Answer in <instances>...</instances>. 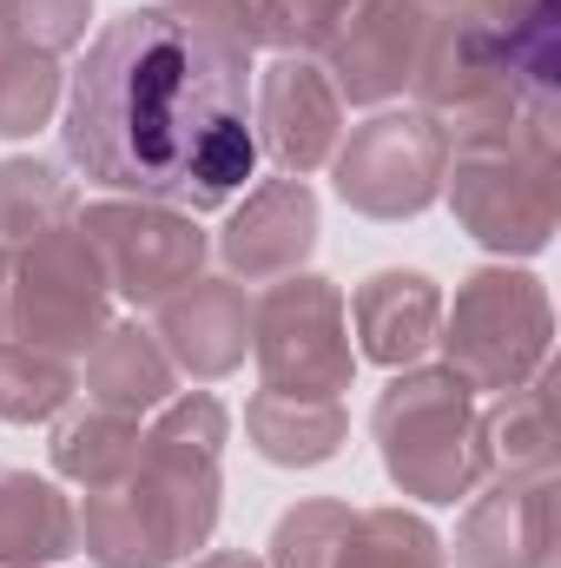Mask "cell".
Wrapping results in <instances>:
<instances>
[{
  "mask_svg": "<svg viewBox=\"0 0 561 568\" xmlns=\"http://www.w3.org/2000/svg\"><path fill=\"white\" fill-rule=\"evenodd\" d=\"M67 159L120 192L178 212H225L252 172V53L133 7L93 33L67 80Z\"/></svg>",
  "mask_w": 561,
  "mask_h": 568,
  "instance_id": "6da1fadb",
  "label": "cell"
},
{
  "mask_svg": "<svg viewBox=\"0 0 561 568\" xmlns=\"http://www.w3.org/2000/svg\"><path fill=\"white\" fill-rule=\"evenodd\" d=\"M232 417L212 390L165 397L145 429L140 469L120 489H93L80 509V542L100 568L192 562L218 529V456Z\"/></svg>",
  "mask_w": 561,
  "mask_h": 568,
  "instance_id": "7a4b0ae2",
  "label": "cell"
},
{
  "mask_svg": "<svg viewBox=\"0 0 561 568\" xmlns=\"http://www.w3.org/2000/svg\"><path fill=\"white\" fill-rule=\"evenodd\" d=\"M442 199L462 232L502 258L549 252L561 225V159L555 133H509V140L449 145Z\"/></svg>",
  "mask_w": 561,
  "mask_h": 568,
  "instance_id": "3957f363",
  "label": "cell"
},
{
  "mask_svg": "<svg viewBox=\"0 0 561 568\" xmlns=\"http://www.w3.org/2000/svg\"><path fill=\"white\" fill-rule=\"evenodd\" d=\"M100 331H106V272L80 219L33 239H0V344L73 357Z\"/></svg>",
  "mask_w": 561,
  "mask_h": 568,
  "instance_id": "277c9868",
  "label": "cell"
},
{
  "mask_svg": "<svg viewBox=\"0 0 561 568\" xmlns=\"http://www.w3.org/2000/svg\"><path fill=\"white\" fill-rule=\"evenodd\" d=\"M377 449H384V469L404 496L422 503H462L476 483H482V463H476V390L436 364V371H397L377 397Z\"/></svg>",
  "mask_w": 561,
  "mask_h": 568,
  "instance_id": "5b68a950",
  "label": "cell"
},
{
  "mask_svg": "<svg viewBox=\"0 0 561 568\" xmlns=\"http://www.w3.org/2000/svg\"><path fill=\"white\" fill-rule=\"evenodd\" d=\"M549 337H555V311L536 272L516 265H482L456 284L449 317L436 324V344L449 357V371L469 390H516L549 364Z\"/></svg>",
  "mask_w": 561,
  "mask_h": 568,
  "instance_id": "8992f818",
  "label": "cell"
},
{
  "mask_svg": "<svg viewBox=\"0 0 561 568\" xmlns=\"http://www.w3.org/2000/svg\"><path fill=\"white\" fill-rule=\"evenodd\" d=\"M252 357L265 371V390L290 397H344L357 377L350 351V311L330 278L290 272L252 304Z\"/></svg>",
  "mask_w": 561,
  "mask_h": 568,
  "instance_id": "52a82bcc",
  "label": "cell"
},
{
  "mask_svg": "<svg viewBox=\"0 0 561 568\" xmlns=\"http://www.w3.org/2000/svg\"><path fill=\"white\" fill-rule=\"evenodd\" d=\"M442 165H449V140L422 106L377 113V120L350 126V140H337V152H330L337 199L384 225L417 219L442 199Z\"/></svg>",
  "mask_w": 561,
  "mask_h": 568,
  "instance_id": "ba28073f",
  "label": "cell"
},
{
  "mask_svg": "<svg viewBox=\"0 0 561 568\" xmlns=\"http://www.w3.org/2000/svg\"><path fill=\"white\" fill-rule=\"evenodd\" d=\"M80 232L100 252L106 291H120L126 304H165L178 284L205 278V252L212 239L192 225V212L178 205H152V199H100L80 205Z\"/></svg>",
  "mask_w": 561,
  "mask_h": 568,
  "instance_id": "9c48e42d",
  "label": "cell"
},
{
  "mask_svg": "<svg viewBox=\"0 0 561 568\" xmlns=\"http://www.w3.org/2000/svg\"><path fill=\"white\" fill-rule=\"evenodd\" d=\"M429 20L436 13L422 0H357L337 20V33L324 40V73H330L337 100L344 106H390L397 93H410Z\"/></svg>",
  "mask_w": 561,
  "mask_h": 568,
  "instance_id": "30bf717a",
  "label": "cell"
},
{
  "mask_svg": "<svg viewBox=\"0 0 561 568\" xmlns=\"http://www.w3.org/2000/svg\"><path fill=\"white\" fill-rule=\"evenodd\" d=\"M252 133H258V152L278 159L284 179H310L317 165H330V152L344 140V100L324 60L278 53L265 67V80L252 87Z\"/></svg>",
  "mask_w": 561,
  "mask_h": 568,
  "instance_id": "8fae6325",
  "label": "cell"
},
{
  "mask_svg": "<svg viewBox=\"0 0 561 568\" xmlns=\"http://www.w3.org/2000/svg\"><path fill=\"white\" fill-rule=\"evenodd\" d=\"M456 568H555V476H502L456 523Z\"/></svg>",
  "mask_w": 561,
  "mask_h": 568,
  "instance_id": "7c38bea8",
  "label": "cell"
},
{
  "mask_svg": "<svg viewBox=\"0 0 561 568\" xmlns=\"http://www.w3.org/2000/svg\"><path fill=\"white\" fill-rule=\"evenodd\" d=\"M152 311H159V331H152L159 351L192 384L232 377L252 351V297H245L238 278H192Z\"/></svg>",
  "mask_w": 561,
  "mask_h": 568,
  "instance_id": "4fadbf2b",
  "label": "cell"
},
{
  "mask_svg": "<svg viewBox=\"0 0 561 568\" xmlns=\"http://www.w3.org/2000/svg\"><path fill=\"white\" fill-rule=\"evenodd\" d=\"M317 252V192L304 179H265L218 232V258L238 284H278Z\"/></svg>",
  "mask_w": 561,
  "mask_h": 568,
  "instance_id": "5bb4252c",
  "label": "cell"
},
{
  "mask_svg": "<svg viewBox=\"0 0 561 568\" xmlns=\"http://www.w3.org/2000/svg\"><path fill=\"white\" fill-rule=\"evenodd\" d=\"M555 443H561V417H555V371L542 364L529 384L496 390L489 410H476V463L489 483L502 476H555Z\"/></svg>",
  "mask_w": 561,
  "mask_h": 568,
  "instance_id": "9a60e30c",
  "label": "cell"
},
{
  "mask_svg": "<svg viewBox=\"0 0 561 568\" xmlns=\"http://www.w3.org/2000/svg\"><path fill=\"white\" fill-rule=\"evenodd\" d=\"M350 324H357V351L384 371H410L422 351L436 344L442 324V291L422 272H377L357 284V297H344Z\"/></svg>",
  "mask_w": 561,
  "mask_h": 568,
  "instance_id": "2e32d148",
  "label": "cell"
},
{
  "mask_svg": "<svg viewBox=\"0 0 561 568\" xmlns=\"http://www.w3.org/2000/svg\"><path fill=\"white\" fill-rule=\"evenodd\" d=\"M80 390H86V404H100V410L145 417V410H159V404L178 390V371H172V357L159 351V337H152L145 324H106V331L86 344Z\"/></svg>",
  "mask_w": 561,
  "mask_h": 568,
  "instance_id": "e0dca14e",
  "label": "cell"
},
{
  "mask_svg": "<svg viewBox=\"0 0 561 568\" xmlns=\"http://www.w3.org/2000/svg\"><path fill=\"white\" fill-rule=\"evenodd\" d=\"M80 549V509L33 469H0V568H53Z\"/></svg>",
  "mask_w": 561,
  "mask_h": 568,
  "instance_id": "ac0fdd59",
  "label": "cell"
},
{
  "mask_svg": "<svg viewBox=\"0 0 561 568\" xmlns=\"http://www.w3.org/2000/svg\"><path fill=\"white\" fill-rule=\"evenodd\" d=\"M245 436L265 463L278 469H317L344 449L350 417L337 397H290V390H258L245 404Z\"/></svg>",
  "mask_w": 561,
  "mask_h": 568,
  "instance_id": "d6986e66",
  "label": "cell"
},
{
  "mask_svg": "<svg viewBox=\"0 0 561 568\" xmlns=\"http://www.w3.org/2000/svg\"><path fill=\"white\" fill-rule=\"evenodd\" d=\"M140 449H145L140 417L100 410V404H86V410L67 404V410L53 417V443H47L53 469H60L67 483H80L86 496H93V489H120V483L140 469Z\"/></svg>",
  "mask_w": 561,
  "mask_h": 568,
  "instance_id": "ffe728a7",
  "label": "cell"
},
{
  "mask_svg": "<svg viewBox=\"0 0 561 568\" xmlns=\"http://www.w3.org/2000/svg\"><path fill=\"white\" fill-rule=\"evenodd\" d=\"M80 219V192L53 159H0V239H33Z\"/></svg>",
  "mask_w": 561,
  "mask_h": 568,
  "instance_id": "44dd1931",
  "label": "cell"
},
{
  "mask_svg": "<svg viewBox=\"0 0 561 568\" xmlns=\"http://www.w3.org/2000/svg\"><path fill=\"white\" fill-rule=\"evenodd\" d=\"M73 390H80V377L67 357L0 344V424H53L73 404Z\"/></svg>",
  "mask_w": 561,
  "mask_h": 568,
  "instance_id": "7402d4cb",
  "label": "cell"
},
{
  "mask_svg": "<svg viewBox=\"0 0 561 568\" xmlns=\"http://www.w3.org/2000/svg\"><path fill=\"white\" fill-rule=\"evenodd\" d=\"M337 568H449L436 529L410 509H357Z\"/></svg>",
  "mask_w": 561,
  "mask_h": 568,
  "instance_id": "603a6c76",
  "label": "cell"
},
{
  "mask_svg": "<svg viewBox=\"0 0 561 568\" xmlns=\"http://www.w3.org/2000/svg\"><path fill=\"white\" fill-rule=\"evenodd\" d=\"M67 93V73L53 53H33V47H0V140H27L53 120Z\"/></svg>",
  "mask_w": 561,
  "mask_h": 568,
  "instance_id": "cb8c5ba5",
  "label": "cell"
},
{
  "mask_svg": "<svg viewBox=\"0 0 561 568\" xmlns=\"http://www.w3.org/2000/svg\"><path fill=\"white\" fill-rule=\"evenodd\" d=\"M350 523H357V509L330 503V496H310V503L284 509L278 529H272V562L265 568H337L344 542H350Z\"/></svg>",
  "mask_w": 561,
  "mask_h": 568,
  "instance_id": "d4e9b609",
  "label": "cell"
},
{
  "mask_svg": "<svg viewBox=\"0 0 561 568\" xmlns=\"http://www.w3.org/2000/svg\"><path fill=\"white\" fill-rule=\"evenodd\" d=\"M93 0H0V33L7 47H33V53H67L86 40Z\"/></svg>",
  "mask_w": 561,
  "mask_h": 568,
  "instance_id": "484cf974",
  "label": "cell"
},
{
  "mask_svg": "<svg viewBox=\"0 0 561 568\" xmlns=\"http://www.w3.org/2000/svg\"><path fill=\"white\" fill-rule=\"evenodd\" d=\"M357 0H252L258 13V47H278V53H324V40L337 33V20L350 13Z\"/></svg>",
  "mask_w": 561,
  "mask_h": 568,
  "instance_id": "4316f807",
  "label": "cell"
},
{
  "mask_svg": "<svg viewBox=\"0 0 561 568\" xmlns=\"http://www.w3.org/2000/svg\"><path fill=\"white\" fill-rule=\"evenodd\" d=\"M469 7L489 13L542 80H555V0H469Z\"/></svg>",
  "mask_w": 561,
  "mask_h": 568,
  "instance_id": "83f0119b",
  "label": "cell"
},
{
  "mask_svg": "<svg viewBox=\"0 0 561 568\" xmlns=\"http://www.w3.org/2000/svg\"><path fill=\"white\" fill-rule=\"evenodd\" d=\"M152 7L172 13V20H185V27H198V33H212V40H225V47H238V53L258 47L252 0H152Z\"/></svg>",
  "mask_w": 561,
  "mask_h": 568,
  "instance_id": "f1b7e54d",
  "label": "cell"
},
{
  "mask_svg": "<svg viewBox=\"0 0 561 568\" xmlns=\"http://www.w3.org/2000/svg\"><path fill=\"white\" fill-rule=\"evenodd\" d=\"M192 568H265V562L245 556V549H225V556H205V562H192Z\"/></svg>",
  "mask_w": 561,
  "mask_h": 568,
  "instance_id": "f546056e",
  "label": "cell"
},
{
  "mask_svg": "<svg viewBox=\"0 0 561 568\" xmlns=\"http://www.w3.org/2000/svg\"><path fill=\"white\" fill-rule=\"evenodd\" d=\"M422 7H429V13H449V7H462V0H422Z\"/></svg>",
  "mask_w": 561,
  "mask_h": 568,
  "instance_id": "4dcf8cb0",
  "label": "cell"
}]
</instances>
